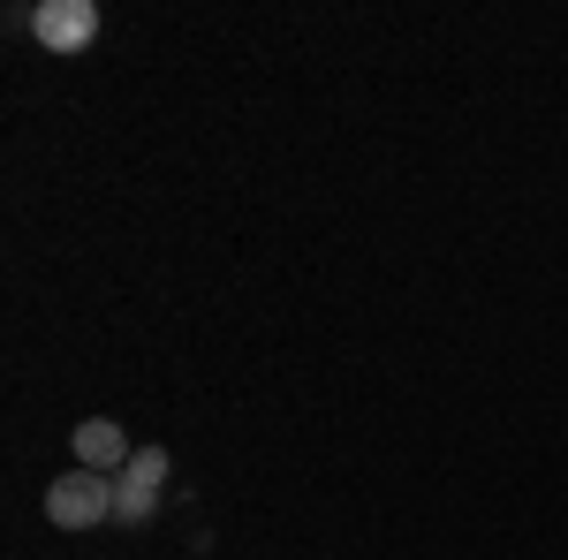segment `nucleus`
Returning <instances> with one entry per match:
<instances>
[{
  "label": "nucleus",
  "instance_id": "nucleus-1",
  "mask_svg": "<svg viewBox=\"0 0 568 560\" xmlns=\"http://www.w3.org/2000/svg\"><path fill=\"white\" fill-rule=\"evenodd\" d=\"M106 516H114V477L69 470V477L45 485V522H53V530H99Z\"/></svg>",
  "mask_w": 568,
  "mask_h": 560
},
{
  "label": "nucleus",
  "instance_id": "nucleus-2",
  "mask_svg": "<svg viewBox=\"0 0 568 560\" xmlns=\"http://www.w3.org/2000/svg\"><path fill=\"white\" fill-rule=\"evenodd\" d=\"M168 447H136L130 470L114 477V522H152L160 516V492H168Z\"/></svg>",
  "mask_w": 568,
  "mask_h": 560
},
{
  "label": "nucleus",
  "instance_id": "nucleus-3",
  "mask_svg": "<svg viewBox=\"0 0 568 560\" xmlns=\"http://www.w3.org/2000/svg\"><path fill=\"white\" fill-rule=\"evenodd\" d=\"M31 39H39L45 53H84V45L99 39V8H91V0H39V8H31Z\"/></svg>",
  "mask_w": 568,
  "mask_h": 560
},
{
  "label": "nucleus",
  "instance_id": "nucleus-4",
  "mask_svg": "<svg viewBox=\"0 0 568 560\" xmlns=\"http://www.w3.org/2000/svg\"><path fill=\"white\" fill-rule=\"evenodd\" d=\"M130 431L114 425V417H84L77 425V470H99V477H122L130 470Z\"/></svg>",
  "mask_w": 568,
  "mask_h": 560
}]
</instances>
